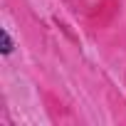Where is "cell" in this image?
<instances>
[{
    "label": "cell",
    "mask_w": 126,
    "mask_h": 126,
    "mask_svg": "<svg viewBox=\"0 0 126 126\" xmlns=\"http://www.w3.org/2000/svg\"><path fill=\"white\" fill-rule=\"evenodd\" d=\"M0 40H3V42H0V49H3V54H10V52H13V47H15V42H13L10 32H8V30H3V32H0Z\"/></svg>",
    "instance_id": "obj_1"
}]
</instances>
